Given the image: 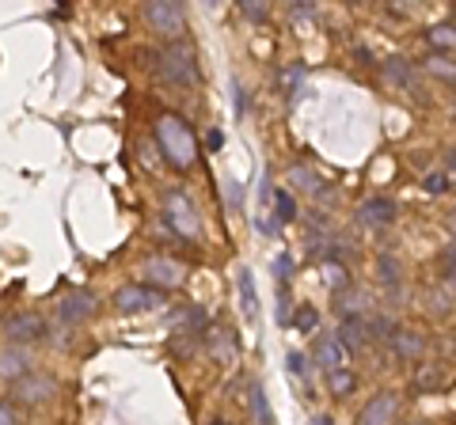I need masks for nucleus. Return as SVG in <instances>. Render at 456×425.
Here are the masks:
<instances>
[{
	"instance_id": "nucleus-40",
	"label": "nucleus",
	"mask_w": 456,
	"mask_h": 425,
	"mask_svg": "<svg viewBox=\"0 0 456 425\" xmlns=\"http://www.w3.org/2000/svg\"><path fill=\"white\" fill-rule=\"evenodd\" d=\"M206 140H209V148H221V140H224V137H221V130H209Z\"/></svg>"
},
{
	"instance_id": "nucleus-20",
	"label": "nucleus",
	"mask_w": 456,
	"mask_h": 425,
	"mask_svg": "<svg viewBox=\"0 0 456 425\" xmlns=\"http://www.w3.org/2000/svg\"><path fill=\"white\" fill-rule=\"evenodd\" d=\"M27 353L23 349H4L0 353V376H8V380H20L23 373H27Z\"/></svg>"
},
{
	"instance_id": "nucleus-12",
	"label": "nucleus",
	"mask_w": 456,
	"mask_h": 425,
	"mask_svg": "<svg viewBox=\"0 0 456 425\" xmlns=\"http://www.w3.org/2000/svg\"><path fill=\"white\" fill-rule=\"evenodd\" d=\"M388 342H392V353L399 361H422V353H426V338L419 331H407V327L392 331Z\"/></svg>"
},
{
	"instance_id": "nucleus-34",
	"label": "nucleus",
	"mask_w": 456,
	"mask_h": 425,
	"mask_svg": "<svg viewBox=\"0 0 456 425\" xmlns=\"http://www.w3.org/2000/svg\"><path fill=\"white\" fill-rule=\"evenodd\" d=\"M293 323H297V331H312V327H316V323H320L316 308H305V311H301V316H297Z\"/></svg>"
},
{
	"instance_id": "nucleus-24",
	"label": "nucleus",
	"mask_w": 456,
	"mask_h": 425,
	"mask_svg": "<svg viewBox=\"0 0 456 425\" xmlns=\"http://www.w3.org/2000/svg\"><path fill=\"white\" fill-rule=\"evenodd\" d=\"M430 46L434 50H441V53H452V42H456V35H452V23H437V27H430Z\"/></svg>"
},
{
	"instance_id": "nucleus-38",
	"label": "nucleus",
	"mask_w": 456,
	"mask_h": 425,
	"mask_svg": "<svg viewBox=\"0 0 456 425\" xmlns=\"http://www.w3.org/2000/svg\"><path fill=\"white\" fill-rule=\"evenodd\" d=\"M285 365H289L293 376H305V357H301V353H289V357H285Z\"/></svg>"
},
{
	"instance_id": "nucleus-2",
	"label": "nucleus",
	"mask_w": 456,
	"mask_h": 425,
	"mask_svg": "<svg viewBox=\"0 0 456 425\" xmlns=\"http://www.w3.org/2000/svg\"><path fill=\"white\" fill-rule=\"evenodd\" d=\"M160 76L167 84H175V88H194L202 73H198V50L191 42H171V46L160 53Z\"/></svg>"
},
{
	"instance_id": "nucleus-15",
	"label": "nucleus",
	"mask_w": 456,
	"mask_h": 425,
	"mask_svg": "<svg viewBox=\"0 0 456 425\" xmlns=\"http://www.w3.org/2000/svg\"><path fill=\"white\" fill-rule=\"evenodd\" d=\"M335 338H338V342L346 346L350 353H354V349H362V346L369 342V323H365L362 316H346V319H342V327H338V334H335Z\"/></svg>"
},
{
	"instance_id": "nucleus-32",
	"label": "nucleus",
	"mask_w": 456,
	"mask_h": 425,
	"mask_svg": "<svg viewBox=\"0 0 456 425\" xmlns=\"http://www.w3.org/2000/svg\"><path fill=\"white\" fill-rule=\"evenodd\" d=\"M430 68L437 76H445V84H452V65H449V53H434L430 58Z\"/></svg>"
},
{
	"instance_id": "nucleus-29",
	"label": "nucleus",
	"mask_w": 456,
	"mask_h": 425,
	"mask_svg": "<svg viewBox=\"0 0 456 425\" xmlns=\"http://www.w3.org/2000/svg\"><path fill=\"white\" fill-rule=\"evenodd\" d=\"M289 277H293V259H289V251H281L274 259V285L285 289V285H289Z\"/></svg>"
},
{
	"instance_id": "nucleus-23",
	"label": "nucleus",
	"mask_w": 456,
	"mask_h": 425,
	"mask_svg": "<svg viewBox=\"0 0 456 425\" xmlns=\"http://www.w3.org/2000/svg\"><path fill=\"white\" fill-rule=\"evenodd\" d=\"M274 221L278 224L297 221V197L289 190H274Z\"/></svg>"
},
{
	"instance_id": "nucleus-22",
	"label": "nucleus",
	"mask_w": 456,
	"mask_h": 425,
	"mask_svg": "<svg viewBox=\"0 0 456 425\" xmlns=\"http://www.w3.org/2000/svg\"><path fill=\"white\" fill-rule=\"evenodd\" d=\"M377 270H380V281H384V285H388L392 293H399V285H403V274H399V259H395V254H380Z\"/></svg>"
},
{
	"instance_id": "nucleus-19",
	"label": "nucleus",
	"mask_w": 456,
	"mask_h": 425,
	"mask_svg": "<svg viewBox=\"0 0 456 425\" xmlns=\"http://www.w3.org/2000/svg\"><path fill=\"white\" fill-rule=\"evenodd\" d=\"M209 349H213V357H217L221 365H232V361H236V342H232V331L213 327V331H209Z\"/></svg>"
},
{
	"instance_id": "nucleus-42",
	"label": "nucleus",
	"mask_w": 456,
	"mask_h": 425,
	"mask_svg": "<svg viewBox=\"0 0 456 425\" xmlns=\"http://www.w3.org/2000/svg\"><path fill=\"white\" fill-rule=\"evenodd\" d=\"M221 4V0H206V8H217Z\"/></svg>"
},
{
	"instance_id": "nucleus-36",
	"label": "nucleus",
	"mask_w": 456,
	"mask_h": 425,
	"mask_svg": "<svg viewBox=\"0 0 456 425\" xmlns=\"http://www.w3.org/2000/svg\"><path fill=\"white\" fill-rule=\"evenodd\" d=\"M301 76H305L301 68H285V73H281V88H285V92H297V84H301Z\"/></svg>"
},
{
	"instance_id": "nucleus-37",
	"label": "nucleus",
	"mask_w": 456,
	"mask_h": 425,
	"mask_svg": "<svg viewBox=\"0 0 456 425\" xmlns=\"http://www.w3.org/2000/svg\"><path fill=\"white\" fill-rule=\"evenodd\" d=\"M0 425H20V414H16V406L0 399Z\"/></svg>"
},
{
	"instance_id": "nucleus-4",
	"label": "nucleus",
	"mask_w": 456,
	"mask_h": 425,
	"mask_svg": "<svg viewBox=\"0 0 456 425\" xmlns=\"http://www.w3.org/2000/svg\"><path fill=\"white\" fill-rule=\"evenodd\" d=\"M164 221H167V229L175 232L179 239H198L202 236V217H198V209L187 194H179V190H171L164 197Z\"/></svg>"
},
{
	"instance_id": "nucleus-10",
	"label": "nucleus",
	"mask_w": 456,
	"mask_h": 425,
	"mask_svg": "<svg viewBox=\"0 0 456 425\" xmlns=\"http://www.w3.org/2000/svg\"><path fill=\"white\" fill-rule=\"evenodd\" d=\"M449 380H452L449 361H419L415 376H411V388L422 391V395H434L441 388H449Z\"/></svg>"
},
{
	"instance_id": "nucleus-11",
	"label": "nucleus",
	"mask_w": 456,
	"mask_h": 425,
	"mask_svg": "<svg viewBox=\"0 0 456 425\" xmlns=\"http://www.w3.org/2000/svg\"><path fill=\"white\" fill-rule=\"evenodd\" d=\"M95 296L88 293V289H77V293H69L61 304H57V311H61V319L69 323V327H77V323H84V319H92L95 316Z\"/></svg>"
},
{
	"instance_id": "nucleus-16",
	"label": "nucleus",
	"mask_w": 456,
	"mask_h": 425,
	"mask_svg": "<svg viewBox=\"0 0 456 425\" xmlns=\"http://www.w3.org/2000/svg\"><path fill=\"white\" fill-rule=\"evenodd\" d=\"M320 365H323V373H331V368H350V349L342 346L335 334H327V338H320Z\"/></svg>"
},
{
	"instance_id": "nucleus-39",
	"label": "nucleus",
	"mask_w": 456,
	"mask_h": 425,
	"mask_svg": "<svg viewBox=\"0 0 456 425\" xmlns=\"http://www.w3.org/2000/svg\"><path fill=\"white\" fill-rule=\"evenodd\" d=\"M441 277H445V285H452V244L445 247V262H441Z\"/></svg>"
},
{
	"instance_id": "nucleus-33",
	"label": "nucleus",
	"mask_w": 456,
	"mask_h": 425,
	"mask_svg": "<svg viewBox=\"0 0 456 425\" xmlns=\"http://www.w3.org/2000/svg\"><path fill=\"white\" fill-rule=\"evenodd\" d=\"M365 304H369V296L365 293H354V296H346V304H342V316H362Z\"/></svg>"
},
{
	"instance_id": "nucleus-28",
	"label": "nucleus",
	"mask_w": 456,
	"mask_h": 425,
	"mask_svg": "<svg viewBox=\"0 0 456 425\" xmlns=\"http://www.w3.org/2000/svg\"><path fill=\"white\" fill-rule=\"evenodd\" d=\"M430 311H434V316H452V289L445 285V289H434L430 293Z\"/></svg>"
},
{
	"instance_id": "nucleus-6",
	"label": "nucleus",
	"mask_w": 456,
	"mask_h": 425,
	"mask_svg": "<svg viewBox=\"0 0 456 425\" xmlns=\"http://www.w3.org/2000/svg\"><path fill=\"white\" fill-rule=\"evenodd\" d=\"M164 304V293L160 289H149V285H122L114 293V311L118 316H141V311H156Z\"/></svg>"
},
{
	"instance_id": "nucleus-25",
	"label": "nucleus",
	"mask_w": 456,
	"mask_h": 425,
	"mask_svg": "<svg viewBox=\"0 0 456 425\" xmlns=\"http://www.w3.org/2000/svg\"><path fill=\"white\" fill-rule=\"evenodd\" d=\"M323 281H327V285H331V289H346V285H350V274H346V266L327 259V262H323Z\"/></svg>"
},
{
	"instance_id": "nucleus-31",
	"label": "nucleus",
	"mask_w": 456,
	"mask_h": 425,
	"mask_svg": "<svg viewBox=\"0 0 456 425\" xmlns=\"http://www.w3.org/2000/svg\"><path fill=\"white\" fill-rule=\"evenodd\" d=\"M449 187H452L449 172H430V175H426V190H430V194H449Z\"/></svg>"
},
{
	"instance_id": "nucleus-30",
	"label": "nucleus",
	"mask_w": 456,
	"mask_h": 425,
	"mask_svg": "<svg viewBox=\"0 0 456 425\" xmlns=\"http://www.w3.org/2000/svg\"><path fill=\"white\" fill-rule=\"evenodd\" d=\"M285 4H289V16H297V20H308V16H316L320 0H285Z\"/></svg>"
},
{
	"instance_id": "nucleus-1",
	"label": "nucleus",
	"mask_w": 456,
	"mask_h": 425,
	"mask_svg": "<svg viewBox=\"0 0 456 425\" xmlns=\"http://www.w3.org/2000/svg\"><path fill=\"white\" fill-rule=\"evenodd\" d=\"M156 145H160L164 160L175 167V172H187V167L198 160V137L191 133V125L179 115H164L156 122Z\"/></svg>"
},
{
	"instance_id": "nucleus-9",
	"label": "nucleus",
	"mask_w": 456,
	"mask_h": 425,
	"mask_svg": "<svg viewBox=\"0 0 456 425\" xmlns=\"http://www.w3.org/2000/svg\"><path fill=\"white\" fill-rule=\"evenodd\" d=\"M399 418V395L395 391H377L373 399L362 406L358 425H395Z\"/></svg>"
},
{
	"instance_id": "nucleus-26",
	"label": "nucleus",
	"mask_w": 456,
	"mask_h": 425,
	"mask_svg": "<svg viewBox=\"0 0 456 425\" xmlns=\"http://www.w3.org/2000/svg\"><path fill=\"white\" fill-rule=\"evenodd\" d=\"M240 12L251 23H266L270 20V0H240Z\"/></svg>"
},
{
	"instance_id": "nucleus-8",
	"label": "nucleus",
	"mask_w": 456,
	"mask_h": 425,
	"mask_svg": "<svg viewBox=\"0 0 456 425\" xmlns=\"http://www.w3.org/2000/svg\"><path fill=\"white\" fill-rule=\"evenodd\" d=\"M46 319L38 316V311H16L8 323H4V338L12 346H31L38 338H46Z\"/></svg>"
},
{
	"instance_id": "nucleus-21",
	"label": "nucleus",
	"mask_w": 456,
	"mask_h": 425,
	"mask_svg": "<svg viewBox=\"0 0 456 425\" xmlns=\"http://www.w3.org/2000/svg\"><path fill=\"white\" fill-rule=\"evenodd\" d=\"M354 384H358V380H354L350 368H331V373H327V388H331L335 399H346L354 391Z\"/></svg>"
},
{
	"instance_id": "nucleus-14",
	"label": "nucleus",
	"mask_w": 456,
	"mask_h": 425,
	"mask_svg": "<svg viewBox=\"0 0 456 425\" xmlns=\"http://www.w3.org/2000/svg\"><path fill=\"white\" fill-rule=\"evenodd\" d=\"M384 80L395 84V88H403V92H422L419 88V73L403 58H388V61H384Z\"/></svg>"
},
{
	"instance_id": "nucleus-27",
	"label": "nucleus",
	"mask_w": 456,
	"mask_h": 425,
	"mask_svg": "<svg viewBox=\"0 0 456 425\" xmlns=\"http://www.w3.org/2000/svg\"><path fill=\"white\" fill-rule=\"evenodd\" d=\"M251 410H255V418H259V425H274V414H270V403H266V391L259 384L251 388Z\"/></svg>"
},
{
	"instance_id": "nucleus-7",
	"label": "nucleus",
	"mask_w": 456,
	"mask_h": 425,
	"mask_svg": "<svg viewBox=\"0 0 456 425\" xmlns=\"http://www.w3.org/2000/svg\"><path fill=\"white\" fill-rule=\"evenodd\" d=\"M12 395H16V403H27V406L50 403L57 395V380L46 373H23L20 380H12Z\"/></svg>"
},
{
	"instance_id": "nucleus-41",
	"label": "nucleus",
	"mask_w": 456,
	"mask_h": 425,
	"mask_svg": "<svg viewBox=\"0 0 456 425\" xmlns=\"http://www.w3.org/2000/svg\"><path fill=\"white\" fill-rule=\"evenodd\" d=\"M308 425H335V421H331V418H327V414H316V418H312Z\"/></svg>"
},
{
	"instance_id": "nucleus-35",
	"label": "nucleus",
	"mask_w": 456,
	"mask_h": 425,
	"mask_svg": "<svg viewBox=\"0 0 456 425\" xmlns=\"http://www.w3.org/2000/svg\"><path fill=\"white\" fill-rule=\"evenodd\" d=\"M224 197L232 202V209L244 202V190H240V182H236V179H224Z\"/></svg>"
},
{
	"instance_id": "nucleus-5",
	"label": "nucleus",
	"mask_w": 456,
	"mask_h": 425,
	"mask_svg": "<svg viewBox=\"0 0 456 425\" xmlns=\"http://www.w3.org/2000/svg\"><path fill=\"white\" fill-rule=\"evenodd\" d=\"M187 281V266L179 259H167V254H152V259L141 262V285L149 289H160V293H171Z\"/></svg>"
},
{
	"instance_id": "nucleus-43",
	"label": "nucleus",
	"mask_w": 456,
	"mask_h": 425,
	"mask_svg": "<svg viewBox=\"0 0 456 425\" xmlns=\"http://www.w3.org/2000/svg\"><path fill=\"white\" fill-rule=\"evenodd\" d=\"M213 425H228V421H213Z\"/></svg>"
},
{
	"instance_id": "nucleus-18",
	"label": "nucleus",
	"mask_w": 456,
	"mask_h": 425,
	"mask_svg": "<svg viewBox=\"0 0 456 425\" xmlns=\"http://www.w3.org/2000/svg\"><path fill=\"white\" fill-rule=\"evenodd\" d=\"M236 285H240V301H244V316L255 323L259 319V296H255V277H251L248 266L236 274Z\"/></svg>"
},
{
	"instance_id": "nucleus-17",
	"label": "nucleus",
	"mask_w": 456,
	"mask_h": 425,
	"mask_svg": "<svg viewBox=\"0 0 456 425\" xmlns=\"http://www.w3.org/2000/svg\"><path fill=\"white\" fill-rule=\"evenodd\" d=\"M289 182H293L297 190H305V194H320V190H327L323 175H320V172H312L308 164H293V167H289Z\"/></svg>"
},
{
	"instance_id": "nucleus-13",
	"label": "nucleus",
	"mask_w": 456,
	"mask_h": 425,
	"mask_svg": "<svg viewBox=\"0 0 456 425\" xmlns=\"http://www.w3.org/2000/svg\"><path fill=\"white\" fill-rule=\"evenodd\" d=\"M358 221L365 224V229H388V224L395 221V205L388 202V197H369V202L358 205Z\"/></svg>"
},
{
	"instance_id": "nucleus-3",
	"label": "nucleus",
	"mask_w": 456,
	"mask_h": 425,
	"mask_svg": "<svg viewBox=\"0 0 456 425\" xmlns=\"http://www.w3.org/2000/svg\"><path fill=\"white\" fill-rule=\"evenodd\" d=\"M145 20L152 31L167 42H179L183 31H187V8H183V0H149Z\"/></svg>"
}]
</instances>
